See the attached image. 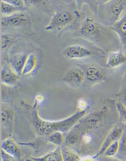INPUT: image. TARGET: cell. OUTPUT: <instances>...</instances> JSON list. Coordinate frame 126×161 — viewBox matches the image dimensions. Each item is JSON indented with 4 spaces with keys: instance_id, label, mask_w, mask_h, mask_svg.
Returning a JSON list of instances; mask_svg holds the SVG:
<instances>
[{
    "instance_id": "cell-1",
    "label": "cell",
    "mask_w": 126,
    "mask_h": 161,
    "mask_svg": "<svg viewBox=\"0 0 126 161\" xmlns=\"http://www.w3.org/2000/svg\"><path fill=\"white\" fill-rule=\"evenodd\" d=\"M38 102H36L31 108V124L37 135L46 137L54 132H61L67 134L87 114V110H77L74 114L66 119L58 121H48L40 118L37 109Z\"/></svg>"
},
{
    "instance_id": "cell-2",
    "label": "cell",
    "mask_w": 126,
    "mask_h": 161,
    "mask_svg": "<svg viewBox=\"0 0 126 161\" xmlns=\"http://www.w3.org/2000/svg\"><path fill=\"white\" fill-rule=\"evenodd\" d=\"M110 118V108L103 104L87 113L73 127L80 133L82 136L85 133H91L107 124Z\"/></svg>"
},
{
    "instance_id": "cell-3",
    "label": "cell",
    "mask_w": 126,
    "mask_h": 161,
    "mask_svg": "<svg viewBox=\"0 0 126 161\" xmlns=\"http://www.w3.org/2000/svg\"><path fill=\"white\" fill-rule=\"evenodd\" d=\"M79 16V14L76 11L59 10L52 16L45 29L48 31H55L66 29L73 24Z\"/></svg>"
},
{
    "instance_id": "cell-4",
    "label": "cell",
    "mask_w": 126,
    "mask_h": 161,
    "mask_svg": "<svg viewBox=\"0 0 126 161\" xmlns=\"http://www.w3.org/2000/svg\"><path fill=\"white\" fill-rule=\"evenodd\" d=\"M15 112L7 103L1 104V141L12 138L14 132Z\"/></svg>"
},
{
    "instance_id": "cell-5",
    "label": "cell",
    "mask_w": 126,
    "mask_h": 161,
    "mask_svg": "<svg viewBox=\"0 0 126 161\" xmlns=\"http://www.w3.org/2000/svg\"><path fill=\"white\" fill-rule=\"evenodd\" d=\"M80 33L83 38L91 42H98L103 35V29L100 24L95 19L88 17L83 22Z\"/></svg>"
},
{
    "instance_id": "cell-6",
    "label": "cell",
    "mask_w": 126,
    "mask_h": 161,
    "mask_svg": "<svg viewBox=\"0 0 126 161\" xmlns=\"http://www.w3.org/2000/svg\"><path fill=\"white\" fill-rule=\"evenodd\" d=\"M31 21V17L28 13L19 11L13 15L3 16L1 23L3 27L19 28L30 25Z\"/></svg>"
},
{
    "instance_id": "cell-7",
    "label": "cell",
    "mask_w": 126,
    "mask_h": 161,
    "mask_svg": "<svg viewBox=\"0 0 126 161\" xmlns=\"http://www.w3.org/2000/svg\"><path fill=\"white\" fill-rule=\"evenodd\" d=\"M85 79V73L77 66L70 68L64 74L62 81L71 88H80Z\"/></svg>"
},
{
    "instance_id": "cell-8",
    "label": "cell",
    "mask_w": 126,
    "mask_h": 161,
    "mask_svg": "<svg viewBox=\"0 0 126 161\" xmlns=\"http://www.w3.org/2000/svg\"><path fill=\"white\" fill-rule=\"evenodd\" d=\"M126 6L125 1H112L107 4L105 11L111 26L118 22L122 18Z\"/></svg>"
},
{
    "instance_id": "cell-9",
    "label": "cell",
    "mask_w": 126,
    "mask_h": 161,
    "mask_svg": "<svg viewBox=\"0 0 126 161\" xmlns=\"http://www.w3.org/2000/svg\"><path fill=\"white\" fill-rule=\"evenodd\" d=\"M124 131V129L121 126L116 125L115 126L110 132L108 133L107 136L101 145L100 149L93 158V159H96L97 158L101 157L103 155L104 152L107 150V148L113 144L114 142L117 141H120L121 139L123 133Z\"/></svg>"
},
{
    "instance_id": "cell-10",
    "label": "cell",
    "mask_w": 126,
    "mask_h": 161,
    "mask_svg": "<svg viewBox=\"0 0 126 161\" xmlns=\"http://www.w3.org/2000/svg\"><path fill=\"white\" fill-rule=\"evenodd\" d=\"M63 54L67 59L78 60L91 57L93 55V52L81 45H72L68 46L64 50Z\"/></svg>"
},
{
    "instance_id": "cell-11",
    "label": "cell",
    "mask_w": 126,
    "mask_h": 161,
    "mask_svg": "<svg viewBox=\"0 0 126 161\" xmlns=\"http://www.w3.org/2000/svg\"><path fill=\"white\" fill-rule=\"evenodd\" d=\"M19 76L10 65H4L3 66L1 73L2 84L10 87L15 86L19 81Z\"/></svg>"
},
{
    "instance_id": "cell-12",
    "label": "cell",
    "mask_w": 126,
    "mask_h": 161,
    "mask_svg": "<svg viewBox=\"0 0 126 161\" xmlns=\"http://www.w3.org/2000/svg\"><path fill=\"white\" fill-rule=\"evenodd\" d=\"M1 147L3 150L18 159H21L22 150L19 144L12 138L1 141Z\"/></svg>"
},
{
    "instance_id": "cell-13",
    "label": "cell",
    "mask_w": 126,
    "mask_h": 161,
    "mask_svg": "<svg viewBox=\"0 0 126 161\" xmlns=\"http://www.w3.org/2000/svg\"><path fill=\"white\" fill-rule=\"evenodd\" d=\"M126 64V54L123 51H112L108 55L106 65L110 68H116Z\"/></svg>"
},
{
    "instance_id": "cell-14",
    "label": "cell",
    "mask_w": 126,
    "mask_h": 161,
    "mask_svg": "<svg viewBox=\"0 0 126 161\" xmlns=\"http://www.w3.org/2000/svg\"><path fill=\"white\" fill-rule=\"evenodd\" d=\"M85 73V79L91 83L97 84L106 80L101 70L97 66H88Z\"/></svg>"
},
{
    "instance_id": "cell-15",
    "label": "cell",
    "mask_w": 126,
    "mask_h": 161,
    "mask_svg": "<svg viewBox=\"0 0 126 161\" xmlns=\"http://www.w3.org/2000/svg\"><path fill=\"white\" fill-rule=\"evenodd\" d=\"M28 56L24 53H19L15 54L9 59L10 65L19 75L23 74V69Z\"/></svg>"
},
{
    "instance_id": "cell-16",
    "label": "cell",
    "mask_w": 126,
    "mask_h": 161,
    "mask_svg": "<svg viewBox=\"0 0 126 161\" xmlns=\"http://www.w3.org/2000/svg\"><path fill=\"white\" fill-rule=\"evenodd\" d=\"M111 29L115 31L118 36L119 40L124 47H126V13L125 15L113 25L111 26Z\"/></svg>"
},
{
    "instance_id": "cell-17",
    "label": "cell",
    "mask_w": 126,
    "mask_h": 161,
    "mask_svg": "<svg viewBox=\"0 0 126 161\" xmlns=\"http://www.w3.org/2000/svg\"><path fill=\"white\" fill-rule=\"evenodd\" d=\"M35 161H64L61 147H57L54 150L40 157H32Z\"/></svg>"
},
{
    "instance_id": "cell-18",
    "label": "cell",
    "mask_w": 126,
    "mask_h": 161,
    "mask_svg": "<svg viewBox=\"0 0 126 161\" xmlns=\"http://www.w3.org/2000/svg\"><path fill=\"white\" fill-rule=\"evenodd\" d=\"M61 153L64 161H81V158L73 148L69 147H61Z\"/></svg>"
},
{
    "instance_id": "cell-19",
    "label": "cell",
    "mask_w": 126,
    "mask_h": 161,
    "mask_svg": "<svg viewBox=\"0 0 126 161\" xmlns=\"http://www.w3.org/2000/svg\"><path fill=\"white\" fill-rule=\"evenodd\" d=\"M66 134L61 132H54L46 136L48 142L57 147H62L64 145Z\"/></svg>"
},
{
    "instance_id": "cell-20",
    "label": "cell",
    "mask_w": 126,
    "mask_h": 161,
    "mask_svg": "<svg viewBox=\"0 0 126 161\" xmlns=\"http://www.w3.org/2000/svg\"><path fill=\"white\" fill-rule=\"evenodd\" d=\"M37 61L36 56L34 54H30L28 56L25 66L23 69V75H28L32 73L37 66Z\"/></svg>"
},
{
    "instance_id": "cell-21",
    "label": "cell",
    "mask_w": 126,
    "mask_h": 161,
    "mask_svg": "<svg viewBox=\"0 0 126 161\" xmlns=\"http://www.w3.org/2000/svg\"><path fill=\"white\" fill-rule=\"evenodd\" d=\"M1 11L2 14L10 16L22 10L18 8H15L7 1H1Z\"/></svg>"
},
{
    "instance_id": "cell-22",
    "label": "cell",
    "mask_w": 126,
    "mask_h": 161,
    "mask_svg": "<svg viewBox=\"0 0 126 161\" xmlns=\"http://www.w3.org/2000/svg\"><path fill=\"white\" fill-rule=\"evenodd\" d=\"M119 148L120 141H117L114 142L113 144H112L111 145L107 148L103 156L108 157H115L118 154Z\"/></svg>"
},
{
    "instance_id": "cell-23",
    "label": "cell",
    "mask_w": 126,
    "mask_h": 161,
    "mask_svg": "<svg viewBox=\"0 0 126 161\" xmlns=\"http://www.w3.org/2000/svg\"><path fill=\"white\" fill-rule=\"evenodd\" d=\"M117 96L118 98V100L126 106V73L123 76L121 88Z\"/></svg>"
},
{
    "instance_id": "cell-24",
    "label": "cell",
    "mask_w": 126,
    "mask_h": 161,
    "mask_svg": "<svg viewBox=\"0 0 126 161\" xmlns=\"http://www.w3.org/2000/svg\"><path fill=\"white\" fill-rule=\"evenodd\" d=\"M115 106L118 113L119 119L121 123L126 125V106L118 100L115 102Z\"/></svg>"
},
{
    "instance_id": "cell-25",
    "label": "cell",
    "mask_w": 126,
    "mask_h": 161,
    "mask_svg": "<svg viewBox=\"0 0 126 161\" xmlns=\"http://www.w3.org/2000/svg\"><path fill=\"white\" fill-rule=\"evenodd\" d=\"M12 95V90L10 86H6L4 84L1 85V99L2 102L8 103V100Z\"/></svg>"
},
{
    "instance_id": "cell-26",
    "label": "cell",
    "mask_w": 126,
    "mask_h": 161,
    "mask_svg": "<svg viewBox=\"0 0 126 161\" xmlns=\"http://www.w3.org/2000/svg\"><path fill=\"white\" fill-rule=\"evenodd\" d=\"M119 153L120 156H121V158L126 161V129H125L123 136L120 139V148Z\"/></svg>"
},
{
    "instance_id": "cell-27",
    "label": "cell",
    "mask_w": 126,
    "mask_h": 161,
    "mask_svg": "<svg viewBox=\"0 0 126 161\" xmlns=\"http://www.w3.org/2000/svg\"><path fill=\"white\" fill-rule=\"evenodd\" d=\"M12 41V37L8 35L3 34L1 35V50H6Z\"/></svg>"
},
{
    "instance_id": "cell-28",
    "label": "cell",
    "mask_w": 126,
    "mask_h": 161,
    "mask_svg": "<svg viewBox=\"0 0 126 161\" xmlns=\"http://www.w3.org/2000/svg\"><path fill=\"white\" fill-rule=\"evenodd\" d=\"M19 159L8 154L2 149H1V161H19Z\"/></svg>"
},
{
    "instance_id": "cell-29",
    "label": "cell",
    "mask_w": 126,
    "mask_h": 161,
    "mask_svg": "<svg viewBox=\"0 0 126 161\" xmlns=\"http://www.w3.org/2000/svg\"><path fill=\"white\" fill-rule=\"evenodd\" d=\"M7 1L13 6H15V8H18L21 10L25 6V1L23 0H7Z\"/></svg>"
},
{
    "instance_id": "cell-30",
    "label": "cell",
    "mask_w": 126,
    "mask_h": 161,
    "mask_svg": "<svg viewBox=\"0 0 126 161\" xmlns=\"http://www.w3.org/2000/svg\"><path fill=\"white\" fill-rule=\"evenodd\" d=\"M96 159L99 161H123L115 157H108L105 156H102L101 157L97 158Z\"/></svg>"
},
{
    "instance_id": "cell-31",
    "label": "cell",
    "mask_w": 126,
    "mask_h": 161,
    "mask_svg": "<svg viewBox=\"0 0 126 161\" xmlns=\"http://www.w3.org/2000/svg\"><path fill=\"white\" fill-rule=\"evenodd\" d=\"M79 110H87V107H88V103L86 102V100L83 99H81L79 101Z\"/></svg>"
},
{
    "instance_id": "cell-32",
    "label": "cell",
    "mask_w": 126,
    "mask_h": 161,
    "mask_svg": "<svg viewBox=\"0 0 126 161\" xmlns=\"http://www.w3.org/2000/svg\"><path fill=\"white\" fill-rule=\"evenodd\" d=\"M25 161H34L33 159H32L31 158H29V159H27Z\"/></svg>"
},
{
    "instance_id": "cell-33",
    "label": "cell",
    "mask_w": 126,
    "mask_h": 161,
    "mask_svg": "<svg viewBox=\"0 0 126 161\" xmlns=\"http://www.w3.org/2000/svg\"><path fill=\"white\" fill-rule=\"evenodd\" d=\"M98 161V160H97V159H93V161Z\"/></svg>"
},
{
    "instance_id": "cell-34",
    "label": "cell",
    "mask_w": 126,
    "mask_h": 161,
    "mask_svg": "<svg viewBox=\"0 0 126 161\" xmlns=\"http://www.w3.org/2000/svg\"><path fill=\"white\" fill-rule=\"evenodd\" d=\"M125 3H126V1H125Z\"/></svg>"
},
{
    "instance_id": "cell-35",
    "label": "cell",
    "mask_w": 126,
    "mask_h": 161,
    "mask_svg": "<svg viewBox=\"0 0 126 161\" xmlns=\"http://www.w3.org/2000/svg\"></svg>"
}]
</instances>
